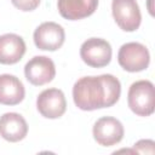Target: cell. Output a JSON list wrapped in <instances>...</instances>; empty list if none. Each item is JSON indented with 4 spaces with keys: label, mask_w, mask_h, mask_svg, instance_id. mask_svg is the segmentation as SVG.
I'll list each match as a JSON object with an SVG mask.
<instances>
[{
    "label": "cell",
    "mask_w": 155,
    "mask_h": 155,
    "mask_svg": "<svg viewBox=\"0 0 155 155\" xmlns=\"http://www.w3.org/2000/svg\"><path fill=\"white\" fill-rule=\"evenodd\" d=\"M27 80L34 86H42L51 82L56 75V67L51 58L46 56H35L27 62L24 67Z\"/></svg>",
    "instance_id": "cell-8"
},
{
    "label": "cell",
    "mask_w": 155,
    "mask_h": 155,
    "mask_svg": "<svg viewBox=\"0 0 155 155\" xmlns=\"http://www.w3.org/2000/svg\"><path fill=\"white\" fill-rule=\"evenodd\" d=\"M117 62L120 67L126 71H142L149 67L150 53L143 44L126 42L120 47L117 52Z\"/></svg>",
    "instance_id": "cell-3"
},
{
    "label": "cell",
    "mask_w": 155,
    "mask_h": 155,
    "mask_svg": "<svg viewBox=\"0 0 155 155\" xmlns=\"http://www.w3.org/2000/svg\"><path fill=\"white\" fill-rule=\"evenodd\" d=\"M25 96V90L22 81L11 74L0 75V104L17 105Z\"/></svg>",
    "instance_id": "cell-13"
},
{
    "label": "cell",
    "mask_w": 155,
    "mask_h": 155,
    "mask_svg": "<svg viewBox=\"0 0 155 155\" xmlns=\"http://www.w3.org/2000/svg\"><path fill=\"white\" fill-rule=\"evenodd\" d=\"M28 133V124L18 113H5L0 117V136L11 143L19 142Z\"/></svg>",
    "instance_id": "cell-10"
},
{
    "label": "cell",
    "mask_w": 155,
    "mask_h": 155,
    "mask_svg": "<svg viewBox=\"0 0 155 155\" xmlns=\"http://www.w3.org/2000/svg\"><path fill=\"white\" fill-rule=\"evenodd\" d=\"M110 44L101 38H90L80 47V57L85 64L92 68H103L111 61Z\"/></svg>",
    "instance_id": "cell-4"
},
{
    "label": "cell",
    "mask_w": 155,
    "mask_h": 155,
    "mask_svg": "<svg viewBox=\"0 0 155 155\" xmlns=\"http://www.w3.org/2000/svg\"><path fill=\"white\" fill-rule=\"evenodd\" d=\"M111 13L124 31H134L140 25L142 15L136 0H113Z\"/></svg>",
    "instance_id": "cell-5"
},
{
    "label": "cell",
    "mask_w": 155,
    "mask_h": 155,
    "mask_svg": "<svg viewBox=\"0 0 155 155\" xmlns=\"http://www.w3.org/2000/svg\"><path fill=\"white\" fill-rule=\"evenodd\" d=\"M59 15L69 21H78L91 16L98 7V0H58Z\"/></svg>",
    "instance_id": "cell-12"
},
{
    "label": "cell",
    "mask_w": 155,
    "mask_h": 155,
    "mask_svg": "<svg viewBox=\"0 0 155 155\" xmlns=\"http://www.w3.org/2000/svg\"><path fill=\"white\" fill-rule=\"evenodd\" d=\"M149 12L153 15V7H151V0H149Z\"/></svg>",
    "instance_id": "cell-16"
},
{
    "label": "cell",
    "mask_w": 155,
    "mask_h": 155,
    "mask_svg": "<svg viewBox=\"0 0 155 155\" xmlns=\"http://www.w3.org/2000/svg\"><path fill=\"white\" fill-rule=\"evenodd\" d=\"M130 109L138 116H150L155 108L154 85L149 80H138L133 82L127 93Z\"/></svg>",
    "instance_id": "cell-2"
},
{
    "label": "cell",
    "mask_w": 155,
    "mask_h": 155,
    "mask_svg": "<svg viewBox=\"0 0 155 155\" xmlns=\"http://www.w3.org/2000/svg\"><path fill=\"white\" fill-rule=\"evenodd\" d=\"M121 84L111 74L80 78L73 86L75 105L86 111L113 107L120 98Z\"/></svg>",
    "instance_id": "cell-1"
},
{
    "label": "cell",
    "mask_w": 155,
    "mask_h": 155,
    "mask_svg": "<svg viewBox=\"0 0 155 155\" xmlns=\"http://www.w3.org/2000/svg\"><path fill=\"white\" fill-rule=\"evenodd\" d=\"M34 44L42 51H56L62 47L65 33L61 24L56 22H44L34 31Z\"/></svg>",
    "instance_id": "cell-7"
},
{
    "label": "cell",
    "mask_w": 155,
    "mask_h": 155,
    "mask_svg": "<svg viewBox=\"0 0 155 155\" xmlns=\"http://www.w3.org/2000/svg\"><path fill=\"white\" fill-rule=\"evenodd\" d=\"M38 111L46 119H58L67 110V101L62 90H44L36 98Z\"/></svg>",
    "instance_id": "cell-9"
},
{
    "label": "cell",
    "mask_w": 155,
    "mask_h": 155,
    "mask_svg": "<svg viewBox=\"0 0 155 155\" xmlns=\"http://www.w3.org/2000/svg\"><path fill=\"white\" fill-rule=\"evenodd\" d=\"M25 53V42L22 36L7 33L0 35V63L16 64Z\"/></svg>",
    "instance_id": "cell-11"
},
{
    "label": "cell",
    "mask_w": 155,
    "mask_h": 155,
    "mask_svg": "<svg viewBox=\"0 0 155 155\" xmlns=\"http://www.w3.org/2000/svg\"><path fill=\"white\" fill-rule=\"evenodd\" d=\"M136 154H148L154 155L155 154V142L151 139H140L132 147Z\"/></svg>",
    "instance_id": "cell-14"
},
{
    "label": "cell",
    "mask_w": 155,
    "mask_h": 155,
    "mask_svg": "<svg viewBox=\"0 0 155 155\" xmlns=\"http://www.w3.org/2000/svg\"><path fill=\"white\" fill-rule=\"evenodd\" d=\"M12 5L15 7H17L18 10L21 11H33L35 10L39 4H40V0H11Z\"/></svg>",
    "instance_id": "cell-15"
},
{
    "label": "cell",
    "mask_w": 155,
    "mask_h": 155,
    "mask_svg": "<svg viewBox=\"0 0 155 155\" xmlns=\"http://www.w3.org/2000/svg\"><path fill=\"white\" fill-rule=\"evenodd\" d=\"M94 140L102 147H111L120 143L124 138L125 130L120 120L113 116L99 117L92 128Z\"/></svg>",
    "instance_id": "cell-6"
}]
</instances>
